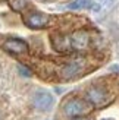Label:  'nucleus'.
Segmentation results:
<instances>
[{
	"mask_svg": "<svg viewBox=\"0 0 119 120\" xmlns=\"http://www.w3.org/2000/svg\"><path fill=\"white\" fill-rule=\"evenodd\" d=\"M85 97H87V101L93 107L94 105H96V107H102V105H106V104L110 103L112 92L109 91L107 88H104V86L96 85V86H91V88L87 89Z\"/></svg>",
	"mask_w": 119,
	"mask_h": 120,
	"instance_id": "nucleus-1",
	"label": "nucleus"
},
{
	"mask_svg": "<svg viewBox=\"0 0 119 120\" xmlns=\"http://www.w3.org/2000/svg\"><path fill=\"white\" fill-rule=\"evenodd\" d=\"M93 110V105L85 100L81 98H71L66 101L63 105V113L68 117H78V116H85Z\"/></svg>",
	"mask_w": 119,
	"mask_h": 120,
	"instance_id": "nucleus-2",
	"label": "nucleus"
},
{
	"mask_svg": "<svg viewBox=\"0 0 119 120\" xmlns=\"http://www.w3.org/2000/svg\"><path fill=\"white\" fill-rule=\"evenodd\" d=\"M85 70V62L82 59L71 60V62L65 63L60 69V78L65 81H71L74 78H78L84 73Z\"/></svg>",
	"mask_w": 119,
	"mask_h": 120,
	"instance_id": "nucleus-3",
	"label": "nucleus"
},
{
	"mask_svg": "<svg viewBox=\"0 0 119 120\" xmlns=\"http://www.w3.org/2000/svg\"><path fill=\"white\" fill-rule=\"evenodd\" d=\"M69 43H71V49L72 50L84 51L90 47V43H91L90 32L84 31V29H78L69 37Z\"/></svg>",
	"mask_w": 119,
	"mask_h": 120,
	"instance_id": "nucleus-4",
	"label": "nucleus"
},
{
	"mask_svg": "<svg viewBox=\"0 0 119 120\" xmlns=\"http://www.w3.org/2000/svg\"><path fill=\"white\" fill-rule=\"evenodd\" d=\"M24 21H25L27 26L34 28V29H38V28H44V26L49 25L50 18L47 16L46 13H41V12H32V13L27 15Z\"/></svg>",
	"mask_w": 119,
	"mask_h": 120,
	"instance_id": "nucleus-5",
	"label": "nucleus"
},
{
	"mask_svg": "<svg viewBox=\"0 0 119 120\" xmlns=\"http://www.w3.org/2000/svg\"><path fill=\"white\" fill-rule=\"evenodd\" d=\"M32 101H34V105L38 110L46 111V110L52 109V105H53V95L47 91H37L34 94Z\"/></svg>",
	"mask_w": 119,
	"mask_h": 120,
	"instance_id": "nucleus-6",
	"label": "nucleus"
},
{
	"mask_svg": "<svg viewBox=\"0 0 119 120\" xmlns=\"http://www.w3.org/2000/svg\"><path fill=\"white\" fill-rule=\"evenodd\" d=\"M3 47L4 50H8L9 53H13V54H25V53H28V44L19 38H8L4 41Z\"/></svg>",
	"mask_w": 119,
	"mask_h": 120,
	"instance_id": "nucleus-7",
	"label": "nucleus"
},
{
	"mask_svg": "<svg viewBox=\"0 0 119 120\" xmlns=\"http://www.w3.org/2000/svg\"><path fill=\"white\" fill-rule=\"evenodd\" d=\"M53 47H55L57 51L72 50L71 49V43H69V37H66V35H56V37L53 38Z\"/></svg>",
	"mask_w": 119,
	"mask_h": 120,
	"instance_id": "nucleus-8",
	"label": "nucleus"
},
{
	"mask_svg": "<svg viewBox=\"0 0 119 120\" xmlns=\"http://www.w3.org/2000/svg\"><path fill=\"white\" fill-rule=\"evenodd\" d=\"M69 9H82V8H91V0H75V2L68 4Z\"/></svg>",
	"mask_w": 119,
	"mask_h": 120,
	"instance_id": "nucleus-9",
	"label": "nucleus"
},
{
	"mask_svg": "<svg viewBox=\"0 0 119 120\" xmlns=\"http://www.w3.org/2000/svg\"><path fill=\"white\" fill-rule=\"evenodd\" d=\"M12 8L15 10H22L27 8V0H12Z\"/></svg>",
	"mask_w": 119,
	"mask_h": 120,
	"instance_id": "nucleus-10",
	"label": "nucleus"
},
{
	"mask_svg": "<svg viewBox=\"0 0 119 120\" xmlns=\"http://www.w3.org/2000/svg\"><path fill=\"white\" fill-rule=\"evenodd\" d=\"M106 3H109V0H91V6L94 10H100Z\"/></svg>",
	"mask_w": 119,
	"mask_h": 120,
	"instance_id": "nucleus-11",
	"label": "nucleus"
},
{
	"mask_svg": "<svg viewBox=\"0 0 119 120\" xmlns=\"http://www.w3.org/2000/svg\"><path fill=\"white\" fill-rule=\"evenodd\" d=\"M18 69H19V72H21V73H22L24 76H31V72H29L27 68H24V66H19Z\"/></svg>",
	"mask_w": 119,
	"mask_h": 120,
	"instance_id": "nucleus-12",
	"label": "nucleus"
},
{
	"mask_svg": "<svg viewBox=\"0 0 119 120\" xmlns=\"http://www.w3.org/2000/svg\"><path fill=\"white\" fill-rule=\"evenodd\" d=\"M72 120H90V119H87L84 116H78V117H72Z\"/></svg>",
	"mask_w": 119,
	"mask_h": 120,
	"instance_id": "nucleus-13",
	"label": "nucleus"
},
{
	"mask_svg": "<svg viewBox=\"0 0 119 120\" xmlns=\"http://www.w3.org/2000/svg\"><path fill=\"white\" fill-rule=\"evenodd\" d=\"M103 120H110V119H103Z\"/></svg>",
	"mask_w": 119,
	"mask_h": 120,
	"instance_id": "nucleus-14",
	"label": "nucleus"
}]
</instances>
